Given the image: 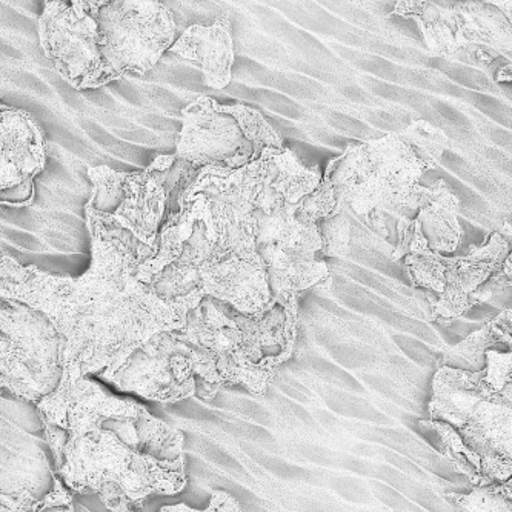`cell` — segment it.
<instances>
[{"instance_id":"cell-8","label":"cell","mask_w":512,"mask_h":512,"mask_svg":"<svg viewBox=\"0 0 512 512\" xmlns=\"http://www.w3.org/2000/svg\"><path fill=\"white\" fill-rule=\"evenodd\" d=\"M39 17V44L54 70L77 91L110 84L100 54L99 0H47Z\"/></svg>"},{"instance_id":"cell-23","label":"cell","mask_w":512,"mask_h":512,"mask_svg":"<svg viewBox=\"0 0 512 512\" xmlns=\"http://www.w3.org/2000/svg\"><path fill=\"white\" fill-rule=\"evenodd\" d=\"M499 343L511 345V310L502 311L482 330L469 334L462 342L451 346L443 354L439 366L477 373L485 368L486 351L494 350Z\"/></svg>"},{"instance_id":"cell-15","label":"cell","mask_w":512,"mask_h":512,"mask_svg":"<svg viewBox=\"0 0 512 512\" xmlns=\"http://www.w3.org/2000/svg\"><path fill=\"white\" fill-rule=\"evenodd\" d=\"M0 331L13 343L42 397L53 393L65 368V340L56 326L25 303L0 299Z\"/></svg>"},{"instance_id":"cell-4","label":"cell","mask_w":512,"mask_h":512,"mask_svg":"<svg viewBox=\"0 0 512 512\" xmlns=\"http://www.w3.org/2000/svg\"><path fill=\"white\" fill-rule=\"evenodd\" d=\"M431 425L476 486L512 474V385L499 391L477 373L439 366L429 402Z\"/></svg>"},{"instance_id":"cell-18","label":"cell","mask_w":512,"mask_h":512,"mask_svg":"<svg viewBox=\"0 0 512 512\" xmlns=\"http://www.w3.org/2000/svg\"><path fill=\"white\" fill-rule=\"evenodd\" d=\"M168 51L196 64L202 71L203 84L208 88H227L233 80L236 60L230 14L217 17L210 27L193 25L187 28Z\"/></svg>"},{"instance_id":"cell-9","label":"cell","mask_w":512,"mask_h":512,"mask_svg":"<svg viewBox=\"0 0 512 512\" xmlns=\"http://www.w3.org/2000/svg\"><path fill=\"white\" fill-rule=\"evenodd\" d=\"M102 380L153 402L177 403L197 396L190 350L173 331L151 337Z\"/></svg>"},{"instance_id":"cell-29","label":"cell","mask_w":512,"mask_h":512,"mask_svg":"<svg viewBox=\"0 0 512 512\" xmlns=\"http://www.w3.org/2000/svg\"><path fill=\"white\" fill-rule=\"evenodd\" d=\"M446 500L463 512H512L511 480L499 486H474L469 494H446Z\"/></svg>"},{"instance_id":"cell-31","label":"cell","mask_w":512,"mask_h":512,"mask_svg":"<svg viewBox=\"0 0 512 512\" xmlns=\"http://www.w3.org/2000/svg\"><path fill=\"white\" fill-rule=\"evenodd\" d=\"M160 512H243L240 508L237 500L234 499L231 494L225 493V491H219L214 489L211 493L210 505L207 508L199 509L190 508L185 503H179V505L163 506Z\"/></svg>"},{"instance_id":"cell-19","label":"cell","mask_w":512,"mask_h":512,"mask_svg":"<svg viewBox=\"0 0 512 512\" xmlns=\"http://www.w3.org/2000/svg\"><path fill=\"white\" fill-rule=\"evenodd\" d=\"M363 156L365 147L363 143H357L334 157L328 163L316 190L299 202L297 217L302 222L314 225L336 217L348 205V200L359 185Z\"/></svg>"},{"instance_id":"cell-30","label":"cell","mask_w":512,"mask_h":512,"mask_svg":"<svg viewBox=\"0 0 512 512\" xmlns=\"http://www.w3.org/2000/svg\"><path fill=\"white\" fill-rule=\"evenodd\" d=\"M451 260L453 256L436 253L409 254L405 257L409 280L414 286L440 294L445 288L446 273L451 266Z\"/></svg>"},{"instance_id":"cell-11","label":"cell","mask_w":512,"mask_h":512,"mask_svg":"<svg viewBox=\"0 0 512 512\" xmlns=\"http://www.w3.org/2000/svg\"><path fill=\"white\" fill-rule=\"evenodd\" d=\"M223 177L231 183L254 211L273 214L296 207L316 190L322 179L319 167H305L290 148H263L260 156L245 167L227 170Z\"/></svg>"},{"instance_id":"cell-27","label":"cell","mask_w":512,"mask_h":512,"mask_svg":"<svg viewBox=\"0 0 512 512\" xmlns=\"http://www.w3.org/2000/svg\"><path fill=\"white\" fill-rule=\"evenodd\" d=\"M0 389H8L17 399L37 403L42 399L39 386L17 356L13 343L0 331Z\"/></svg>"},{"instance_id":"cell-10","label":"cell","mask_w":512,"mask_h":512,"mask_svg":"<svg viewBox=\"0 0 512 512\" xmlns=\"http://www.w3.org/2000/svg\"><path fill=\"white\" fill-rule=\"evenodd\" d=\"M363 147L362 174L348 207L356 216L377 211L396 217L428 170L394 133Z\"/></svg>"},{"instance_id":"cell-3","label":"cell","mask_w":512,"mask_h":512,"mask_svg":"<svg viewBox=\"0 0 512 512\" xmlns=\"http://www.w3.org/2000/svg\"><path fill=\"white\" fill-rule=\"evenodd\" d=\"M299 302L274 305L256 316H243L231 306L205 297L191 311L182 330L194 376L202 382L199 396L210 400L220 389L243 386L265 396L271 380L296 351Z\"/></svg>"},{"instance_id":"cell-14","label":"cell","mask_w":512,"mask_h":512,"mask_svg":"<svg viewBox=\"0 0 512 512\" xmlns=\"http://www.w3.org/2000/svg\"><path fill=\"white\" fill-rule=\"evenodd\" d=\"M460 199L439 179L433 187L420 185L417 208L397 217V245L391 259H405L409 254L456 253L462 245L463 230L459 222Z\"/></svg>"},{"instance_id":"cell-21","label":"cell","mask_w":512,"mask_h":512,"mask_svg":"<svg viewBox=\"0 0 512 512\" xmlns=\"http://www.w3.org/2000/svg\"><path fill=\"white\" fill-rule=\"evenodd\" d=\"M460 50L476 47L511 59V20L494 4H465L454 7Z\"/></svg>"},{"instance_id":"cell-2","label":"cell","mask_w":512,"mask_h":512,"mask_svg":"<svg viewBox=\"0 0 512 512\" xmlns=\"http://www.w3.org/2000/svg\"><path fill=\"white\" fill-rule=\"evenodd\" d=\"M36 406L53 473L71 493L99 496L110 512H139L151 497L187 486L182 431L76 366L67 363L57 388Z\"/></svg>"},{"instance_id":"cell-22","label":"cell","mask_w":512,"mask_h":512,"mask_svg":"<svg viewBox=\"0 0 512 512\" xmlns=\"http://www.w3.org/2000/svg\"><path fill=\"white\" fill-rule=\"evenodd\" d=\"M296 207L283 208L273 214L254 211V239L257 247H277L280 250L316 254L319 259L323 248L319 225L305 223L297 217Z\"/></svg>"},{"instance_id":"cell-1","label":"cell","mask_w":512,"mask_h":512,"mask_svg":"<svg viewBox=\"0 0 512 512\" xmlns=\"http://www.w3.org/2000/svg\"><path fill=\"white\" fill-rule=\"evenodd\" d=\"M91 266L79 277L54 276L20 265L0 251V299L40 311L65 340V365L82 376H108L159 333L182 330L187 317L139 282L156 251L85 207Z\"/></svg>"},{"instance_id":"cell-12","label":"cell","mask_w":512,"mask_h":512,"mask_svg":"<svg viewBox=\"0 0 512 512\" xmlns=\"http://www.w3.org/2000/svg\"><path fill=\"white\" fill-rule=\"evenodd\" d=\"M174 156L194 168L237 170L253 162V147L234 117L219 110L216 99L200 96L182 110Z\"/></svg>"},{"instance_id":"cell-26","label":"cell","mask_w":512,"mask_h":512,"mask_svg":"<svg viewBox=\"0 0 512 512\" xmlns=\"http://www.w3.org/2000/svg\"><path fill=\"white\" fill-rule=\"evenodd\" d=\"M219 110L222 113L230 114L234 117L243 137L251 143L253 147V160L262 153L263 148L271 147L276 150H283V140L279 136L273 125L263 117L260 111L247 107L243 104L220 105Z\"/></svg>"},{"instance_id":"cell-25","label":"cell","mask_w":512,"mask_h":512,"mask_svg":"<svg viewBox=\"0 0 512 512\" xmlns=\"http://www.w3.org/2000/svg\"><path fill=\"white\" fill-rule=\"evenodd\" d=\"M54 486L47 496L36 499L28 489H20L13 494L0 491V512H76L73 505V493L60 482L56 474Z\"/></svg>"},{"instance_id":"cell-17","label":"cell","mask_w":512,"mask_h":512,"mask_svg":"<svg viewBox=\"0 0 512 512\" xmlns=\"http://www.w3.org/2000/svg\"><path fill=\"white\" fill-rule=\"evenodd\" d=\"M205 297L231 306L243 316H256L271 310L270 285L262 257L243 260L239 257L210 262L200 271Z\"/></svg>"},{"instance_id":"cell-20","label":"cell","mask_w":512,"mask_h":512,"mask_svg":"<svg viewBox=\"0 0 512 512\" xmlns=\"http://www.w3.org/2000/svg\"><path fill=\"white\" fill-rule=\"evenodd\" d=\"M266 265L271 302L279 306L299 302V297L328 279L330 270L316 254L280 250L277 247H257Z\"/></svg>"},{"instance_id":"cell-6","label":"cell","mask_w":512,"mask_h":512,"mask_svg":"<svg viewBox=\"0 0 512 512\" xmlns=\"http://www.w3.org/2000/svg\"><path fill=\"white\" fill-rule=\"evenodd\" d=\"M97 28L108 82L153 70L177 33L173 14L156 0H100Z\"/></svg>"},{"instance_id":"cell-13","label":"cell","mask_w":512,"mask_h":512,"mask_svg":"<svg viewBox=\"0 0 512 512\" xmlns=\"http://www.w3.org/2000/svg\"><path fill=\"white\" fill-rule=\"evenodd\" d=\"M42 130L27 111L0 104V205L28 207L36 196L34 179L45 170Z\"/></svg>"},{"instance_id":"cell-28","label":"cell","mask_w":512,"mask_h":512,"mask_svg":"<svg viewBox=\"0 0 512 512\" xmlns=\"http://www.w3.org/2000/svg\"><path fill=\"white\" fill-rule=\"evenodd\" d=\"M394 134L416 154L417 159L425 165L428 171L436 170L439 167L443 153L449 148V139L446 134L426 120H417L405 130Z\"/></svg>"},{"instance_id":"cell-16","label":"cell","mask_w":512,"mask_h":512,"mask_svg":"<svg viewBox=\"0 0 512 512\" xmlns=\"http://www.w3.org/2000/svg\"><path fill=\"white\" fill-rule=\"evenodd\" d=\"M509 239L494 233L482 247L469 248L465 256H453L446 273L445 288L433 303V320L451 323L471 310L473 294L502 268L509 256Z\"/></svg>"},{"instance_id":"cell-24","label":"cell","mask_w":512,"mask_h":512,"mask_svg":"<svg viewBox=\"0 0 512 512\" xmlns=\"http://www.w3.org/2000/svg\"><path fill=\"white\" fill-rule=\"evenodd\" d=\"M393 14L416 20L429 50L436 54L460 51L454 8H442L429 2H399Z\"/></svg>"},{"instance_id":"cell-7","label":"cell","mask_w":512,"mask_h":512,"mask_svg":"<svg viewBox=\"0 0 512 512\" xmlns=\"http://www.w3.org/2000/svg\"><path fill=\"white\" fill-rule=\"evenodd\" d=\"M228 168H199L193 182L180 194L176 213L163 225L199 222L211 247L223 260L260 259L254 239V210L223 177Z\"/></svg>"},{"instance_id":"cell-5","label":"cell","mask_w":512,"mask_h":512,"mask_svg":"<svg viewBox=\"0 0 512 512\" xmlns=\"http://www.w3.org/2000/svg\"><path fill=\"white\" fill-rule=\"evenodd\" d=\"M173 162L174 154H162L150 167L133 173L116 171L107 165L88 168L93 191L85 207L157 251L160 230L171 214L165 180Z\"/></svg>"}]
</instances>
